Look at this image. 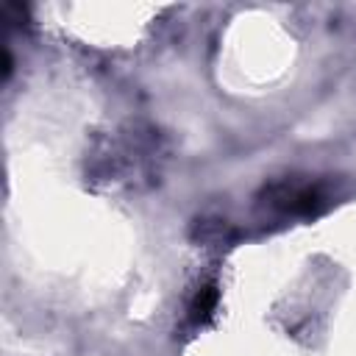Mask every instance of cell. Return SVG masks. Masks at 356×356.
I'll return each mask as SVG.
<instances>
[{
	"label": "cell",
	"mask_w": 356,
	"mask_h": 356,
	"mask_svg": "<svg viewBox=\"0 0 356 356\" xmlns=\"http://www.w3.org/2000/svg\"><path fill=\"white\" fill-rule=\"evenodd\" d=\"M214 303H217V289H214V286H203V289L197 292L195 303H192V317H195V320H206V317L211 314Z\"/></svg>",
	"instance_id": "1"
}]
</instances>
